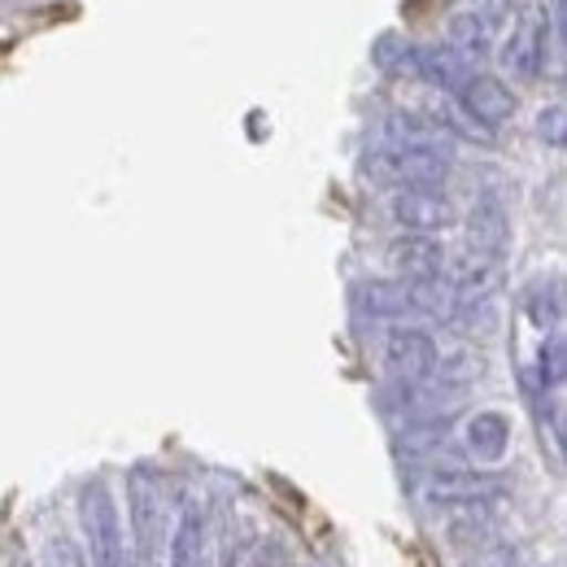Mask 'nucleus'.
<instances>
[{"instance_id": "39448f33", "label": "nucleus", "mask_w": 567, "mask_h": 567, "mask_svg": "<svg viewBox=\"0 0 567 567\" xmlns=\"http://www.w3.org/2000/svg\"><path fill=\"white\" fill-rule=\"evenodd\" d=\"M380 358H384V371L398 375V380H427L436 371V362H441L436 341L420 328H389Z\"/></svg>"}, {"instance_id": "f8f14e48", "label": "nucleus", "mask_w": 567, "mask_h": 567, "mask_svg": "<svg viewBox=\"0 0 567 567\" xmlns=\"http://www.w3.org/2000/svg\"><path fill=\"white\" fill-rule=\"evenodd\" d=\"M463 436H467V450H472L481 463H497V458L506 454V445H511V424H506V415H497V411H481V415L467 420Z\"/></svg>"}, {"instance_id": "f03ea898", "label": "nucleus", "mask_w": 567, "mask_h": 567, "mask_svg": "<svg viewBox=\"0 0 567 567\" xmlns=\"http://www.w3.org/2000/svg\"><path fill=\"white\" fill-rule=\"evenodd\" d=\"M79 515H83V537L92 550V567H127V542H123V519L110 497L105 481H87L79 494Z\"/></svg>"}, {"instance_id": "423d86ee", "label": "nucleus", "mask_w": 567, "mask_h": 567, "mask_svg": "<svg viewBox=\"0 0 567 567\" xmlns=\"http://www.w3.org/2000/svg\"><path fill=\"white\" fill-rule=\"evenodd\" d=\"M127 506H132V528H136V555L144 567L157 564V515H162V489L153 485L148 472H132V489H127Z\"/></svg>"}, {"instance_id": "6e6552de", "label": "nucleus", "mask_w": 567, "mask_h": 567, "mask_svg": "<svg viewBox=\"0 0 567 567\" xmlns=\"http://www.w3.org/2000/svg\"><path fill=\"white\" fill-rule=\"evenodd\" d=\"M445 245L436 240V236H398L393 245H389V262L398 267V276L402 280H436L441 271H445Z\"/></svg>"}, {"instance_id": "f257e3e1", "label": "nucleus", "mask_w": 567, "mask_h": 567, "mask_svg": "<svg viewBox=\"0 0 567 567\" xmlns=\"http://www.w3.org/2000/svg\"><path fill=\"white\" fill-rule=\"evenodd\" d=\"M362 171L375 179V184H389V188H436L450 171V153H436V148H411V144H384V148H371Z\"/></svg>"}, {"instance_id": "4468645a", "label": "nucleus", "mask_w": 567, "mask_h": 567, "mask_svg": "<svg viewBox=\"0 0 567 567\" xmlns=\"http://www.w3.org/2000/svg\"><path fill=\"white\" fill-rule=\"evenodd\" d=\"M537 136L550 144V148H564V136H567L564 105H550V110H542V114H537Z\"/></svg>"}, {"instance_id": "1a4fd4ad", "label": "nucleus", "mask_w": 567, "mask_h": 567, "mask_svg": "<svg viewBox=\"0 0 567 567\" xmlns=\"http://www.w3.org/2000/svg\"><path fill=\"white\" fill-rule=\"evenodd\" d=\"M502 494V481L494 472H436L427 481V497L445 506H472V502H494Z\"/></svg>"}, {"instance_id": "9b49d317", "label": "nucleus", "mask_w": 567, "mask_h": 567, "mask_svg": "<svg viewBox=\"0 0 567 567\" xmlns=\"http://www.w3.org/2000/svg\"><path fill=\"white\" fill-rule=\"evenodd\" d=\"M506 236H511V223H506V210L497 206L494 197H485L472 218H467V245L472 254H485V258H497L506 249Z\"/></svg>"}, {"instance_id": "2eb2a0df", "label": "nucleus", "mask_w": 567, "mask_h": 567, "mask_svg": "<svg viewBox=\"0 0 567 567\" xmlns=\"http://www.w3.org/2000/svg\"><path fill=\"white\" fill-rule=\"evenodd\" d=\"M49 567H87L83 550L74 546L71 537H53L49 542Z\"/></svg>"}, {"instance_id": "0eeeda50", "label": "nucleus", "mask_w": 567, "mask_h": 567, "mask_svg": "<svg viewBox=\"0 0 567 567\" xmlns=\"http://www.w3.org/2000/svg\"><path fill=\"white\" fill-rule=\"evenodd\" d=\"M463 110L481 123V127H502V123H511V114H515V92L494 79V74H467L463 83Z\"/></svg>"}, {"instance_id": "dca6fc26", "label": "nucleus", "mask_w": 567, "mask_h": 567, "mask_svg": "<svg viewBox=\"0 0 567 567\" xmlns=\"http://www.w3.org/2000/svg\"><path fill=\"white\" fill-rule=\"evenodd\" d=\"M9 567H31V564H27L22 555H13V559H9Z\"/></svg>"}, {"instance_id": "f3484780", "label": "nucleus", "mask_w": 567, "mask_h": 567, "mask_svg": "<svg viewBox=\"0 0 567 567\" xmlns=\"http://www.w3.org/2000/svg\"><path fill=\"white\" fill-rule=\"evenodd\" d=\"M202 567H206V564H202Z\"/></svg>"}, {"instance_id": "9d476101", "label": "nucleus", "mask_w": 567, "mask_h": 567, "mask_svg": "<svg viewBox=\"0 0 567 567\" xmlns=\"http://www.w3.org/2000/svg\"><path fill=\"white\" fill-rule=\"evenodd\" d=\"M202 546H206V511L184 506L166 546V567H202Z\"/></svg>"}, {"instance_id": "ddd939ff", "label": "nucleus", "mask_w": 567, "mask_h": 567, "mask_svg": "<svg viewBox=\"0 0 567 567\" xmlns=\"http://www.w3.org/2000/svg\"><path fill=\"white\" fill-rule=\"evenodd\" d=\"M450 49L463 53V58H481L489 49V27H485V18L476 9L450 18Z\"/></svg>"}, {"instance_id": "7ed1b4c3", "label": "nucleus", "mask_w": 567, "mask_h": 567, "mask_svg": "<svg viewBox=\"0 0 567 567\" xmlns=\"http://www.w3.org/2000/svg\"><path fill=\"white\" fill-rule=\"evenodd\" d=\"M389 218L406 236H436L454 227V202L436 188H393L389 197Z\"/></svg>"}, {"instance_id": "20e7f679", "label": "nucleus", "mask_w": 567, "mask_h": 567, "mask_svg": "<svg viewBox=\"0 0 567 567\" xmlns=\"http://www.w3.org/2000/svg\"><path fill=\"white\" fill-rule=\"evenodd\" d=\"M546 40H550V13L528 4L506 40V53H502V66L515 74L519 83H533L542 66H546Z\"/></svg>"}]
</instances>
